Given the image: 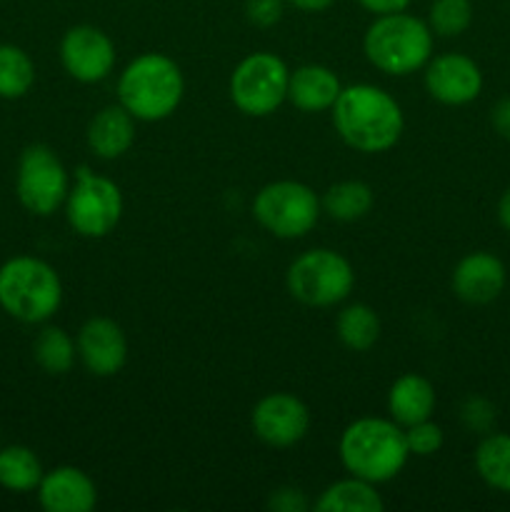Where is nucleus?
<instances>
[{"instance_id": "obj_35", "label": "nucleus", "mask_w": 510, "mask_h": 512, "mask_svg": "<svg viewBox=\"0 0 510 512\" xmlns=\"http://www.w3.org/2000/svg\"><path fill=\"white\" fill-rule=\"evenodd\" d=\"M498 220L505 230L510 233V188L500 195L498 200Z\"/></svg>"}, {"instance_id": "obj_30", "label": "nucleus", "mask_w": 510, "mask_h": 512, "mask_svg": "<svg viewBox=\"0 0 510 512\" xmlns=\"http://www.w3.org/2000/svg\"><path fill=\"white\" fill-rule=\"evenodd\" d=\"M283 0H245V15L258 28H270L283 18Z\"/></svg>"}, {"instance_id": "obj_5", "label": "nucleus", "mask_w": 510, "mask_h": 512, "mask_svg": "<svg viewBox=\"0 0 510 512\" xmlns=\"http://www.w3.org/2000/svg\"><path fill=\"white\" fill-rule=\"evenodd\" d=\"M63 303V283L45 260L20 255L0 268V308L20 323H45Z\"/></svg>"}, {"instance_id": "obj_29", "label": "nucleus", "mask_w": 510, "mask_h": 512, "mask_svg": "<svg viewBox=\"0 0 510 512\" xmlns=\"http://www.w3.org/2000/svg\"><path fill=\"white\" fill-rule=\"evenodd\" d=\"M460 418H463L465 428H470L473 433L488 435L493 433L495 425V408L490 400L485 398H468L460 408Z\"/></svg>"}, {"instance_id": "obj_31", "label": "nucleus", "mask_w": 510, "mask_h": 512, "mask_svg": "<svg viewBox=\"0 0 510 512\" xmlns=\"http://www.w3.org/2000/svg\"><path fill=\"white\" fill-rule=\"evenodd\" d=\"M268 508L275 512H305L308 510V500L298 488H280L270 495Z\"/></svg>"}, {"instance_id": "obj_3", "label": "nucleus", "mask_w": 510, "mask_h": 512, "mask_svg": "<svg viewBox=\"0 0 510 512\" xmlns=\"http://www.w3.org/2000/svg\"><path fill=\"white\" fill-rule=\"evenodd\" d=\"M185 80L178 63L163 53H143L130 60L118 78L120 105L135 120L158 123L178 110Z\"/></svg>"}, {"instance_id": "obj_28", "label": "nucleus", "mask_w": 510, "mask_h": 512, "mask_svg": "<svg viewBox=\"0 0 510 512\" xmlns=\"http://www.w3.org/2000/svg\"><path fill=\"white\" fill-rule=\"evenodd\" d=\"M443 430L440 425L423 420V423L408 425L405 430V443H408L410 455H418V458H428V455H435L440 448H443Z\"/></svg>"}, {"instance_id": "obj_11", "label": "nucleus", "mask_w": 510, "mask_h": 512, "mask_svg": "<svg viewBox=\"0 0 510 512\" xmlns=\"http://www.w3.org/2000/svg\"><path fill=\"white\" fill-rule=\"evenodd\" d=\"M60 60L65 73L78 83H100L115 68V45L95 25H75L63 35Z\"/></svg>"}, {"instance_id": "obj_27", "label": "nucleus", "mask_w": 510, "mask_h": 512, "mask_svg": "<svg viewBox=\"0 0 510 512\" xmlns=\"http://www.w3.org/2000/svg\"><path fill=\"white\" fill-rule=\"evenodd\" d=\"M473 23V3L470 0H433L428 13V25L433 35L455 38L465 33Z\"/></svg>"}, {"instance_id": "obj_20", "label": "nucleus", "mask_w": 510, "mask_h": 512, "mask_svg": "<svg viewBox=\"0 0 510 512\" xmlns=\"http://www.w3.org/2000/svg\"><path fill=\"white\" fill-rule=\"evenodd\" d=\"M385 503L373 483L360 478L338 480L320 495L315 510L318 512H383Z\"/></svg>"}, {"instance_id": "obj_1", "label": "nucleus", "mask_w": 510, "mask_h": 512, "mask_svg": "<svg viewBox=\"0 0 510 512\" xmlns=\"http://www.w3.org/2000/svg\"><path fill=\"white\" fill-rule=\"evenodd\" d=\"M330 110L343 143L358 153H385L403 135V110L398 100L378 85H348L340 90Z\"/></svg>"}, {"instance_id": "obj_24", "label": "nucleus", "mask_w": 510, "mask_h": 512, "mask_svg": "<svg viewBox=\"0 0 510 512\" xmlns=\"http://www.w3.org/2000/svg\"><path fill=\"white\" fill-rule=\"evenodd\" d=\"M43 480V465L38 455L25 445H10L0 450V485L13 493L35 490Z\"/></svg>"}, {"instance_id": "obj_14", "label": "nucleus", "mask_w": 510, "mask_h": 512, "mask_svg": "<svg viewBox=\"0 0 510 512\" xmlns=\"http://www.w3.org/2000/svg\"><path fill=\"white\" fill-rule=\"evenodd\" d=\"M78 355L95 378L120 373L128 360V340L123 328L110 318H90L78 333Z\"/></svg>"}, {"instance_id": "obj_12", "label": "nucleus", "mask_w": 510, "mask_h": 512, "mask_svg": "<svg viewBox=\"0 0 510 512\" xmlns=\"http://www.w3.org/2000/svg\"><path fill=\"white\" fill-rule=\"evenodd\" d=\"M253 433L270 448H290L300 443L310 430V410L290 393H270L260 400L250 415Z\"/></svg>"}, {"instance_id": "obj_19", "label": "nucleus", "mask_w": 510, "mask_h": 512, "mask_svg": "<svg viewBox=\"0 0 510 512\" xmlns=\"http://www.w3.org/2000/svg\"><path fill=\"white\" fill-rule=\"evenodd\" d=\"M390 418L398 425L423 423L435 410V388L428 378L418 373L400 375L388 393Z\"/></svg>"}, {"instance_id": "obj_22", "label": "nucleus", "mask_w": 510, "mask_h": 512, "mask_svg": "<svg viewBox=\"0 0 510 512\" xmlns=\"http://www.w3.org/2000/svg\"><path fill=\"white\" fill-rule=\"evenodd\" d=\"M375 203L373 188L363 180H343L325 190L323 208L325 213L340 223H353V220L365 218Z\"/></svg>"}, {"instance_id": "obj_9", "label": "nucleus", "mask_w": 510, "mask_h": 512, "mask_svg": "<svg viewBox=\"0 0 510 512\" xmlns=\"http://www.w3.org/2000/svg\"><path fill=\"white\" fill-rule=\"evenodd\" d=\"M70 228L83 238H105L123 215V193L110 178L95 175L90 168L75 170V185L65 198Z\"/></svg>"}, {"instance_id": "obj_23", "label": "nucleus", "mask_w": 510, "mask_h": 512, "mask_svg": "<svg viewBox=\"0 0 510 512\" xmlns=\"http://www.w3.org/2000/svg\"><path fill=\"white\" fill-rule=\"evenodd\" d=\"M335 330H338V338L345 348L355 350V353H365V350L378 343L380 318L370 305L353 303L340 310Z\"/></svg>"}, {"instance_id": "obj_13", "label": "nucleus", "mask_w": 510, "mask_h": 512, "mask_svg": "<svg viewBox=\"0 0 510 512\" xmlns=\"http://www.w3.org/2000/svg\"><path fill=\"white\" fill-rule=\"evenodd\" d=\"M425 90L443 105H468L483 90V73L463 53L438 55L425 68Z\"/></svg>"}, {"instance_id": "obj_15", "label": "nucleus", "mask_w": 510, "mask_h": 512, "mask_svg": "<svg viewBox=\"0 0 510 512\" xmlns=\"http://www.w3.org/2000/svg\"><path fill=\"white\" fill-rule=\"evenodd\" d=\"M505 283H508V273H505L503 260L493 253H485V250L465 255L455 265L453 278H450L455 298L468 305L493 303L505 290Z\"/></svg>"}, {"instance_id": "obj_18", "label": "nucleus", "mask_w": 510, "mask_h": 512, "mask_svg": "<svg viewBox=\"0 0 510 512\" xmlns=\"http://www.w3.org/2000/svg\"><path fill=\"white\" fill-rule=\"evenodd\" d=\"M340 85L338 75L325 65H300L288 80V100L303 113H320L330 110L338 100Z\"/></svg>"}, {"instance_id": "obj_2", "label": "nucleus", "mask_w": 510, "mask_h": 512, "mask_svg": "<svg viewBox=\"0 0 510 512\" xmlns=\"http://www.w3.org/2000/svg\"><path fill=\"white\" fill-rule=\"evenodd\" d=\"M410 458L405 430L395 420L360 418L340 435V460L350 475L368 483H388Z\"/></svg>"}, {"instance_id": "obj_26", "label": "nucleus", "mask_w": 510, "mask_h": 512, "mask_svg": "<svg viewBox=\"0 0 510 512\" xmlns=\"http://www.w3.org/2000/svg\"><path fill=\"white\" fill-rule=\"evenodd\" d=\"M35 80V65L18 45H0V98H23Z\"/></svg>"}, {"instance_id": "obj_4", "label": "nucleus", "mask_w": 510, "mask_h": 512, "mask_svg": "<svg viewBox=\"0 0 510 512\" xmlns=\"http://www.w3.org/2000/svg\"><path fill=\"white\" fill-rule=\"evenodd\" d=\"M363 50L380 73L403 78L428 65L433 53V30L425 20L405 10L378 15L365 30Z\"/></svg>"}, {"instance_id": "obj_21", "label": "nucleus", "mask_w": 510, "mask_h": 512, "mask_svg": "<svg viewBox=\"0 0 510 512\" xmlns=\"http://www.w3.org/2000/svg\"><path fill=\"white\" fill-rule=\"evenodd\" d=\"M475 470L480 480L500 493H510V435L488 433L475 448Z\"/></svg>"}, {"instance_id": "obj_6", "label": "nucleus", "mask_w": 510, "mask_h": 512, "mask_svg": "<svg viewBox=\"0 0 510 512\" xmlns=\"http://www.w3.org/2000/svg\"><path fill=\"white\" fill-rule=\"evenodd\" d=\"M288 293L308 308H333L343 303L355 285L348 258L328 248H313L290 263Z\"/></svg>"}, {"instance_id": "obj_33", "label": "nucleus", "mask_w": 510, "mask_h": 512, "mask_svg": "<svg viewBox=\"0 0 510 512\" xmlns=\"http://www.w3.org/2000/svg\"><path fill=\"white\" fill-rule=\"evenodd\" d=\"M365 10L375 15H388V13H400L410 5V0H358Z\"/></svg>"}, {"instance_id": "obj_32", "label": "nucleus", "mask_w": 510, "mask_h": 512, "mask_svg": "<svg viewBox=\"0 0 510 512\" xmlns=\"http://www.w3.org/2000/svg\"><path fill=\"white\" fill-rule=\"evenodd\" d=\"M490 123H493L495 133H498L500 138L510 140V98L498 100V103L493 105V110H490Z\"/></svg>"}, {"instance_id": "obj_10", "label": "nucleus", "mask_w": 510, "mask_h": 512, "mask_svg": "<svg viewBox=\"0 0 510 512\" xmlns=\"http://www.w3.org/2000/svg\"><path fill=\"white\" fill-rule=\"evenodd\" d=\"M18 200L33 215H53L65 203L70 190L68 170L48 145H30L20 155Z\"/></svg>"}, {"instance_id": "obj_16", "label": "nucleus", "mask_w": 510, "mask_h": 512, "mask_svg": "<svg viewBox=\"0 0 510 512\" xmlns=\"http://www.w3.org/2000/svg\"><path fill=\"white\" fill-rule=\"evenodd\" d=\"M38 500L48 512H90L98 503V490L88 473L73 465H60L43 473Z\"/></svg>"}, {"instance_id": "obj_34", "label": "nucleus", "mask_w": 510, "mask_h": 512, "mask_svg": "<svg viewBox=\"0 0 510 512\" xmlns=\"http://www.w3.org/2000/svg\"><path fill=\"white\" fill-rule=\"evenodd\" d=\"M288 3L293 5V8L303 10V13H323V10H328L335 0H288Z\"/></svg>"}, {"instance_id": "obj_7", "label": "nucleus", "mask_w": 510, "mask_h": 512, "mask_svg": "<svg viewBox=\"0 0 510 512\" xmlns=\"http://www.w3.org/2000/svg\"><path fill=\"white\" fill-rule=\"evenodd\" d=\"M320 198L298 180H278L255 195L253 215L270 235L283 240L303 238L320 218Z\"/></svg>"}, {"instance_id": "obj_25", "label": "nucleus", "mask_w": 510, "mask_h": 512, "mask_svg": "<svg viewBox=\"0 0 510 512\" xmlns=\"http://www.w3.org/2000/svg\"><path fill=\"white\" fill-rule=\"evenodd\" d=\"M33 353L45 373L63 375L73 368L75 355H78V345H75V340L70 338L63 328H45L43 333L35 338Z\"/></svg>"}, {"instance_id": "obj_17", "label": "nucleus", "mask_w": 510, "mask_h": 512, "mask_svg": "<svg viewBox=\"0 0 510 512\" xmlns=\"http://www.w3.org/2000/svg\"><path fill=\"white\" fill-rule=\"evenodd\" d=\"M85 138L98 158L115 160L128 153L135 143V118L123 105H108L90 120Z\"/></svg>"}, {"instance_id": "obj_8", "label": "nucleus", "mask_w": 510, "mask_h": 512, "mask_svg": "<svg viewBox=\"0 0 510 512\" xmlns=\"http://www.w3.org/2000/svg\"><path fill=\"white\" fill-rule=\"evenodd\" d=\"M290 70L275 53H253L230 75V100L240 113L265 118L288 100Z\"/></svg>"}]
</instances>
